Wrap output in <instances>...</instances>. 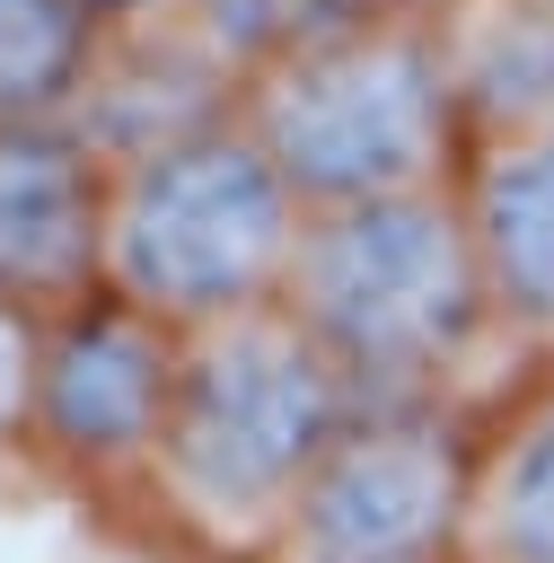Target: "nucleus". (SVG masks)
Wrapping results in <instances>:
<instances>
[{
  "label": "nucleus",
  "instance_id": "7ed1b4c3",
  "mask_svg": "<svg viewBox=\"0 0 554 563\" xmlns=\"http://www.w3.org/2000/svg\"><path fill=\"white\" fill-rule=\"evenodd\" d=\"M308 202L281 185L246 123H185L114 167L106 290L176 334L281 308Z\"/></svg>",
  "mask_w": 554,
  "mask_h": 563
},
{
  "label": "nucleus",
  "instance_id": "9d476101",
  "mask_svg": "<svg viewBox=\"0 0 554 563\" xmlns=\"http://www.w3.org/2000/svg\"><path fill=\"white\" fill-rule=\"evenodd\" d=\"M97 35V0H0V132L53 123V106L79 88Z\"/></svg>",
  "mask_w": 554,
  "mask_h": 563
},
{
  "label": "nucleus",
  "instance_id": "423d86ee",
  "mask_svg": "<svg viewBox=\"0 0 554 563\" xmlns=\"http://www.w3.org/2000/svg\"><path fill=\"white\" fill-rule=\"evenodd\" d=\"M176 378H185V334L132 299L97 290V299L44 317L35 449L88 484H149L167 413H176Z\"/></svg>",
  "mask_w": 554,
  "mask_h": 563
},
{
  "label": "nucleus",
  "instance_id": "9b49d317",
  "mask_svg": "<svg viewBox=\"0 0 554 563\" xmlns=\"http://www.w3.org/2000/svg\"><path fill=\"white\" fill-rule=\"evenodd\" d=\"M35 369H44V317L0 299V449L35 440Z\"/></svg>",
  "mask_w": 554,
  "mask_h": 563
},
{
  "label": "nucleus",
  "instance_id": "0eeeda50",
  "mask_svg": "<svg viewBox=\"0 0 554 563\" xmlns=\"http://www.w3.org/2000/svg\"><path fill=\"white\" fill-rule=\"evenodd\" d=\"M106 202L114 176L97 167L88 132L18 123L0 132V299L62 317L106 290Z\"/></svg>",
  "mask_w": 554,
  "mask_h": 563
},
{
  "label": "nucleus",
  "instance_id": "1a4fd4ad",
  "mask_svg": "<svg viewBox=\"0 0 554 563\" xmlns=\"http://www.w3.org/2000/svg\"><path fill=\"white\" fill-rule=\"evenodd\" d=\"M484 563H554V378H536L475 440V545Z\"/></svg>",
  "mask_w": 554,
  "mask_h": 563
},
{
  "label": "nucleus",
  "instance_id": "f8f14e48",
  "mask_svg": "<svg viewBox=\"0 0 554 563\" xmlns=\"http://www.w3.org/2000/svg\"><path fill=\"white\" fill-rule=\"evenodd\" d=\"M466 563H484V554H466Z\"/></svg>",
  "mask_w": 554,
  "mask_h": 563
},
{
  "label": "nucleus",
  "instance_id": "f257e3e1",
  "mask_svg": "<svg viewBox=\"0 0 554 563\" xmlns=\"http://www.w3.org/2000/svg\"><path fill=\"white\" fill-rule=\"evenodd\" d=\"M361 413L352 378L317 352L290 308H255L185 334L176 413L149 466V501L211 563H273V537L317 457Z\"/></svg>",
  "mask_w": 554,
  "mask_h": 563
},
{
  "label": "nucleus",
  "instance_id": "f03ea898",
  "mask_svg": "<svg viewBox=\"0 0 554 563\" xmlns=\"http://www.w3.org/2000/svg\"><path fill=\"white\" fill-rule=\"evenodd\" d=\"M281 308L352 378L361 405H431V387L492 325L484 255L448 185L308 211Z\"/></svg>",
  "mask_w": 554,
  "mask_h": 563
},
{
  "label": "nucleus",
  "instance_id": "6e6552de",
  "mask_svg": "<svg viewBox=\"0 0 554 563\" xmlns=\"http://www.w3.org/2000/svg\"><path fill=\"white\" fill-rule=\"evenodd\" d=\"M457 202H466V229L484 255L492 317L554 352V114L492 132Z\"/></svg>",
  "mask_w": 554,
  "mask_h": 563
},
{
  "label": "nucleus",
  "instance_id": "20e7f679",
  "mask_svg": "<svg viewBox=\"0 0 554 563\" xmlns=\"http://www.w3.org/2000/svg\"><path fill=\"white\" fill-rule=\"evenodd\" d=\"M246 132L308 211H343V202L431 194L448 176L457 106L422 35L361 26L281 53L246 97Z\"/></svg>",
  "mask_w": 554,
  "mask_h": 563
},
{
  "label": "nucleus",
  "instance_id": "39448f33",
  "mask_svg": "<svg viewBox=\"0 0 554 563\" xmlns=\"http://www.w3.org/2000/svg\"><path fill=\"white\" fill-rule=\"evenodd\" d=\"M475 431L431 405H361L299 484L273 563H466Z\"/></svg>",
  "mask_w": 554,
  "mask_h": 563
}]
</instances>
